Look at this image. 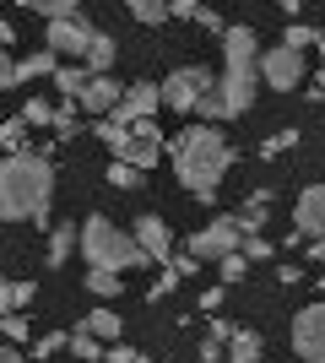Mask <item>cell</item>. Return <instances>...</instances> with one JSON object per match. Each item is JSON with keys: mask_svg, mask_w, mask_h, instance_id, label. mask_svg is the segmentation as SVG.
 Returning a JSON list of instances; mask_svg holds the SVG:
<instances>
[{"mask_svg": "<svg viewBox=\"0 0 325 363\" xmlns=\"http://www.w3.org/2000/svg\"><path fill=\"white\" fill-rule=\"evenodd\" d=\"M169 163H173V179L190 190L195 206H217V184L239 163V147L217 125H185L179 136H169Z\"/></svg>", "mask_w": 325, "mask_h": 363, "instance_id": "1", "label": "cell"}, {"mask_svg": "<svg viewBox=\"0 0 325 363\" xmlns=\"http://www.w3.org/2000/svg\"><path fill=\"white\" fill-rule=\"evenodd\" d=\"M55 141L6 157L0 163V217L6 223H33V228H55L49 206H55Z\"/></svg>", "mask_w": 325, "mask_h": 363, "instance_id": "2", "label": "cell"}, {"mask_svg": "<svg viewBox=\"0 0 325 363\" xmlns=\"http://www.w3.org/2000/svg\"><path fill=\"white\" fill-rule=\"evenodd\" d=\"M261 38H255V28H244V22H228V33H222V76H217V98L228 104V114L239 120V114H249V104H255V82H261Z\"/></svg>", "mask_w": 325, "mask_h": 363, "instance_id": "3", "label": "cell"}, {"mask_svg": "<svg viewBox=\"0 0 325 363\" xmlns=\"http://www.w3.org/2000/svg\"><path fill=\"white\" fill-rule=\"evenodd\" d=\"M81 255H87V272H141V266H152L147 250L136 244V233H125L120 223H108L103 212H93L81 223Z\"/></svg>", "mask_w": 325, "mask_h": 363, "instance_id": "4", "label": "cell"}, {"mask_svg": "<svg viewBox=\"0 0 325 363\" xmlns=\"http://www.w3.org/2000/svg\"><path fill=\"white\" fill-rule=\"evenodd\" d=\"M217 76L212 65H179V71L163 76V108H173V114H195V108L206 104L217 92Z\"/></svg>", "mask_w": 325, "mask_h": 363, "instance_id": "5", "label": "cell"}, {"mask_svg": "<svg viewBox=\"0 0 325 363\" xmlns=\"http://www.w3.org/2000/svg\"><path fill=\"white\" fill-rule=\"evenodd\" d=\"M179 250H190L201 266H206V260H228V255H239V250H244V228H239V217H233V212H217L212 223L195 228Z\"/></svg>", "mask_w": 325, "mask_h": 363, "instance_id": "6", "label": "cell"}, {"mask_svg": "<svg viewBox=\"0 0 325 363\" xmlns=\"http://www.w3.org/2000/svg\"><path fill=\"white\" fill-rule=\"evenodd\" d=\"M93 44H98V28L87 22V16H71V22H49V28H44V49H55L60 60H81V65H87Z\"/></svg>", "mask_w": 325, "mask_h": 363, "instance_id": "7", "label": "cell"}, {"mask_svg": "<svg viewBox=\"0 0 325 363\" xmlns=\"http://www.w3.org/2000/svg\"><path fill=\"white\" fill-rule=\"evenodd\" d=\"M287 342H293V352L304 363H325V298L304 303L293 315V336H287Z\"/></svg>", "mask_w": 325, "mask_h": 363, "instance_id": "8", "label": "cell"}, {"mask_svg": "<svg viewBox=\"0 0 325 363\" xmlns=\"http://www.w3.org/2000/svg\"><path fill=\"white\" fill-rule=\"evenodd\" d=\"M60 55H55V49H38V55H22V60H16V55H6V60H0V92H11V87H22V82H38V76H49V82H55V76H60Z\"/></svg>", "mask_w": 325, "mask_h": 363, "instance_id": "9", "label": "cell"}, {"mask_svg": "<svg viewBox=\"0 0 325 363\" xmlns=\"http://www.w3.org/2000/svg\"><path fill=\"white\" fill-rule=\"evenodd\" d=\"M304 71H309V60L298 55V49H266L261 55V82L271 92H293V87H304Z\"/></svg>", "mask_w": 325, "mask_h": 363, "instance_id": "10", "label": "cell"}, {"mask_svg": "<svg viewBox=\"0 0 325 363\" xmlns=\"http://www.w3.org/2000/svg\"><path fill=\"white\" fill-rule=\"evenodd\" d=\"M130 233H136V244L147 250V260H152V266H163V272L173 266V255H179V250H173V228L163 223L157 212H141Z\"/></svg>", "mask_w": 325, "mask_h": 363, "instance_id": "11", "label": "cell"}, {"mask_svg": "<svg viewBox=\"0 0 325 363\" xmlns=\"http://www.w3.org/2000/svg\"><path fill=\"white\" fill-rule=\"evenodd\" d=\"M163 114V82H130V92H125V104L114 120L120 125H147Z\"/></svg>", "mask_w": 325, "mask_h": 363, "instance_id": "12", "label": "cell"}, {"mask_svg": "<svg viewBox=\"0 0 325 363\" xmlns=\"http://www.w3.org/2000/svg\"><path fill=\"white\" fill-rule=\"evenodd\" d=\"M293 233H304V239H325V184H304V190H298Z\"/></svg>", "mask_w": 325, "mask_h": 363, "instance_id": "13", "label": "cell"}, {"mask_svg": "<svg viewBox=\"0 0 325 363\" xmlns=\"http://www.w3.org/2000/svg\"><path fill=\"white\" fill-rule=\"evenodd\" d=\"M125 82H114V76H93L87 82V92H81V114H98V120H114L125 104Z\"/></svg>", "mask_w": 325, "mask_h": 363, "instance_id": "14", "label": "cell"}, {"mask_svg": "<svg viewBox=\"0 0 325 363\" xmlns=\"http://www.w3.org/2000/svg\"><path fill=\"white\" fill-rule=\"evenodd\" d=\"M76 250H81V223H55V228H49V244H44V266H49V272H60Z\"/></svg>", "mask_w": 325, "mask_h": 363, "instance_id": "15", "label": "cell"}, {"mask_svg": "<svg viewBox=\"0 0 325 363\" xmlns=\"http://www.w3.org/2000/svg\"><path fill=\"white\" fill-rule=\"evenodd\" d=\"M271 201H277L271 190H249V196H244V206L233 212L239 228H244V239H249V233H266V223H271Z\"/></svg>", "mask_w": 325, "mask_h": 363, "instance_id": "16", "label": "cell"}, {"mask_svg": "<svg viewBox=\"0 0 325 363\" xmlns=\"http://www.w3.org/2000/svg\"><path fill=\"white\" fill-rule=\"evenodd\" d=\"M255 358H266V336L255 325H239L228 336V363H255Z\"/></svg>", "mask_w": 325, "mask_h": 363, "instance_id": "17", "label": "cell"}, {"mask_svg": "<svg viewBox=\"0 0 325 363\" xmlns=\"http://www.w3.org/2000/svg\"><path fill=\"white\" fill-rule=\"evenodd\" d=\"M81 331H93L103 347H120V331H125V320L114 315V309H93V315L81 320Z\"/></svg>", "mask_w": 325, "mask_h": 363, "instance_id": "18", "label": "cell"}, {"mask_svg": "<svg viewBox=\"0 0 325 363\" xmlns=\"http://www.w3.org/2000/svg\"><path fill=\"white\" fill-rule=\"evenodd\" d=\"M87 82H93V71L81 60H65L60 65V76H55V87L65 92V104H81V92H87Z\"/></svg>", "mask_w": 325, "mask_h": 363, "instance_id": "19", "label": "cell"}, {"mask_svg": "<svg viewBox=\"0 0 325 363\" xmlns=\"http://www.w3.org/2000/svg\"><path fill=\"white\" fill-rule=\"evenodd\" d=\"M93 136L103 141L108 152H114V163H125V152H130V125H120V120H98V125H93Z\"/></svg>", "mask_w": 325, "mask_h": 363, "instance_id": "20", "label": "cell"}, {"mask_svg": "<svg viewBox=\"0 0 325 363\" xmlns=\"http://www.w3.org/2000/svg\"><path fill=\"white\" fill-rule=\"evenodd\" d=\"M33 298H38V288H33V282H22V277H11V282L0 288V309H6V315H22Z\"/></svg>", "mask_w": 325, "mask_h": 363, "instance_id": "21", "label": "cell"}, {"mask_svg": "<svg viewBox=\"0 0 325 363\" xmlns=\"http://www.w3.org/2000/svg\"><path fill=\"white\" fill-rule=\"evenodd\" d=\"M114 60H120V44H114L108 33H98L93 55H87V71H93V76H114Z\"/></svg>", "mask_w": 325, "mask_h": 363, "instance_id": "22", "label": "cell"}, {"mask_svg": "<svg viewBox=\"0 0 325 363\" xmlns=\"http://www.w3.org/2000/svg\"><path fill=\"white\" fill-rule=\"evenodd\" d=\"M28 130H33V125L22 120V114L0 125V147H6V157H22V152H33V147H28Z\"/></svg>", "mask_w": 325, "mask_h": 363, "instance_id": "23", "label": "cell"}, {"mask_svg": "<svg viewBox=\"0 0 325 363\" xmlns=\"http://www.w3.org/2000/svg\"><path fill=\"white\" fill-rule=\"evenodd\" d=\"M320 38L325 33L309 28V22H287V28H282V49H298V55H304V49H320Z\"/></svg>", "mask_w": 325, "mask_h": 363, "instance_id": "24", "label": "cell"}, {"mask_svg": "<svg viewBox=\"0 0 325 363\" xmlns=\"http://www.w3.org/2000/svg\"><path fill=\"white\" fill-rule=\"evenodd\" d=\"M55 114H60V104H49V98H28V104H22V120H28L33 130H55Z\"/></svg>", "mask_w": 325, "mask_h": 363, "instance_id": "25", "label": "cell"}, {"mask_svg": "<svg viewBox=\"0 0 325 363\" xmlns=\"http://www.w3.org/2000/svg\"><path fill=\"white\" fill-rule=\"evenodd\" d=\"M71 352H76L81 363H103V358H108V347H103V342H98L93 331H81V325H76V331H71Z\"/></svg>", "mask_w": 325, "mask_h": 363, "instance_id": "26", "label": "cell"}, {"mask_svg": "<svg viewBox=\"0 0 325 363\" xmlns=\"http://www.w3.org/2000/svg\"><path fill=\"white\" fill-rule=\"evenodd\" d=\"M81 136V104H60L55 114V141H76Z\"/></svg>", "mask_w": 325, "mask_h": 363, "instance_id": "27", "label": "cell"}, {"mask_svg": "<svg viewBox=\"0 0 325 363\" xmlns=\"http://www.w3.org/2000/svg\"><path fill=\"white\" fill-rule=\"evenodd\" d=\"M87 293H93V298H120L125 293V282H120V272H87Z\"/></svg>", "mask_w": 325, "mask_h": 363, "instance_id": "28", "label": "cell"}, {"mask_svg": "<svg viewBox=\"0 0 325 363\" xmlns=\"http://www.w3.org/2000/svg\"><path fill=\"white\" fill-rule=\"evenodd\" d=\"M130 16H136L141 28H157V22H173V11L163 0H130Z\"/></svg>", "mask_w": 325, "mask_h": 363, "instance_id": "29", "label": "cell"}, {"mask_svg": "<svg viewBox=\"0 0 325 363\" xmlns=\"http://www.w3.org/2000/svg\"><path fill=\"white\" fill-rule=\"evenodd\" d=\"M244 277H249V260H244V250H239V255H228V260H217V282H222V288H239Z\"/></svg>", "mask_w": 325, "mask_h": 363, "instance_id": "30", "label": "cell"}, {"mask_svg": "<svg viewBox=\"0 0 325 363\" xmlns=\"http://www.w3.org/2000/svg\"><path fill=\"white\" fill-rule=\"evenodd\" d=\"M108 184H114V190H141L147 174H141L136 163H108Z\"/></svg>", "mask_w": 325, "mask_h": 363, "instance_id": "31", "label": "cell"}, {"mask_svg": "<svg viewBox=\"0 0 325 363\" xmlns=\"http://www.w3.org/2000/svg\"><path fill=\"white\" fill-rule=\"evenodd\" d=\"M55 352H71V331H44L38 342H33V358H38V363L55 358Z\"/></svg>", "mask_w": 325, "mask_h": 363, "instance_id": "32", "label": "cell"}, {"mask_svg": "<svg viewBox=\"0 0 325 363\" xmlns=\"http://www.w3.org/2000/svg\"><path fill=\"white\" fill-rule=\"evenodd\" d=\"M298 141H304V136H298L293 125H287V130H271V136L261 141V157H282V152H293Z\"/></svg>", "mask_w": 325, "mask_h": 363, "instance_id": "33", "label": "cell"}, {"mask_svg": "<svg viewBox=\"0 0 325 363\" xmlns=\"http://www.w3.org/2000/svg\"><path fill=\"white\" fill-rule=\"evenodd\" d=\"M271 255H277V244L266 239V233H249V239H244V260H249V266H261V260H271Z\"/></svg>", "mask_w": 325, "mask_h": 363, "instance_id": "34", "label": "cell"}, {"mask_svg": "<svg viewBox=\"0 0 325 363\" xmlns=\"http://www.w3.org/2000/svg\"><path fill=\"white\" fill-rule=\"evenodd\" d=\"M0 331H6V342H11V347H22V342L33 336V325H28L22 315H0Z\"/></svg>", "mask_w": 325, "mask_h": 363, "instance_id": "35", "label": "cell"}, {"mask_svg": "<svg viewBox=\"0 0 325 363\" xmlns=\"http://www.w3.org/2000/svg\"><path fill=\"white\" fill-rule=\"evenodd\" d=\"M179 282H185V277H179V272H163V277H157V282H152V288H147V303H163V298H169L173 288H179Z\"/></svg>", "mask_w": 325, "mask_h": 363, "instance_id": "36", "label": "cell"}, {"mask_svg": "<svg viewBox=\"0 0 325 363\" xmlns=\"http://www.w3.org/2000/svg\"><path fill=\"white\" fill-rule=\"evenodd\" d=\"M201 363H228V342L206 331V336H201Z\"/></svg>", "mask_w": 325, "mask_h": 363, "instance_id": "37", "label": "cell"}, {"mask_svg": "<svg viewBox=\"0 0 325 363\" xmlns=\"http://www.w3.org/2000/svg\"><path fill=\"white\" fill-rule=\"evenodd\" d=\"M195 28H201V33H212V38H222V33H228V22H222L217 11H206V6H201V16H195Z\"/></svg>", "mask_w": 325, "mask_h": 363, "instance_id": "38", "label": "cell"}, {"mask_svg": "<svg viewBox=\"0 0 325 363\" xmlns=\"http://www.w3.org/2000/svg\"><path fill=\"white\" fill-rule=\"evenodd\" d=\"M169 272H179V277H195V272H201V260L190 255V250H179V255H173V266H169Z\"/></svg>", "mask_w": 325, "mask_h": 363, "instance_id": "39", "label": "cell"}, {"mask_svg": "<svg viewBox=\"0 0 325 363\" xmlns=\"http://www.w3.org/2000/svg\"><path fill=\"white\" fill-rule=\"evenodd\" d=\"M169 11H173V22H195V16H201V6H195V0H173Z\"/></svg>", "mask_w": 325, "mask_h": 363, "instance_id": "40", "label": "cell"}, {"mask_svg": "<svg viewBox=\"0 0 325 363\" xmlns=\"http://www.w3.org/2000/svg\"><path fill=\"white\" fill-rule=\"evenodd\" d=\"M298 277H304V266H293V260H282V266H277V282H282V288H293Z\"/></svg>", "mask_w": 325, "mask_h": 363, "instance_id": "41", "label": "cell"}, {"mask_svg": "<svg viewBox=\"0 0 325 363\" xmlns=\"http://www.w3.org/2000/svg\"><path fill=\"white\" fill-rule=\"evenodd\" d=\"M222 293H228V288H206V293H201V309H206V315H217V309H222Z\"/></svg>", "mask_w": 325, "mask_h": 363, "instance_id": "42", "label": "cell"}, {"mask_svg": "<svg viewBox=\"0 0 325 363\" xmlns=\"http://www.w3.org/2000/svg\"><path fill=\"white\" fill-rule=\"evenodd\" d=\"M103 363H136V347H125V342H120V347H108Z\"/></svg>", "mask_w": 325, "mask_h": 363, "instance_id": "43", "label": "cell"}, {"mask_svg": "<svg viewBox=\"0 0 325 363\" xmlns=\"http://www.w3.org/2000/svg\"><path fill=\"white\" fill-rule=\"evenodd\" d=\"M304 260H320L325 266V239H304Z\"/></svg>", "mask_w": 325, "mask_h": 363, "instance_id": "44", "label": "cell"}, {"mask_svg": "<svg viewBox=\"0 0 325 363\" xmlns=\"http://www.w3.org/2000/svg\"><path fill=\"white\" fill-rule=\"evenodd\" d=\"M0 363H28V352H22V347H11V342H6V352H0Z\"/></svg>", "mask_w": 325, "mask_h": 363, "instance_id": "45", "label": "cell"}, {"mask_svg": "<svg viewBox=\"0 0 325 363\" xmlns=\"http://www.w3.org/2000/svg\"><path fill=\"white\" fill-rule=\"evenodd\" d=\"M136 363H152V358H147V352H136Z\"/></svg>", "mask_w": 325, "mask_h": 363, "instance_id": "46", "label": "cell"}, {"mask_svg": "<svg viewBox=\"0 0 325 363\" xmlns=\"http://www.w3.org/2000/svg\"><path fill=\"white\" fill-rule=\"evenodd\" d=\"M320 293H325V272H320Z\"/></svg>", "mask_w": 325, "mask_h": 363, "instance_id": "47", "label": "cell"}, {"mask_svg": "<svg viewBox=\"0 0 325 363\" xmlns=\"http://www.w3.org/2000/svg\"><path fill=\"white\" fill-rule=\"evenodd\" d=\"M169 363H173V358H169Z\"/></svg>", "mask_w": 325, "mask_h": 363, "instance_id": "48", "label": "cell"}]
</instances>
